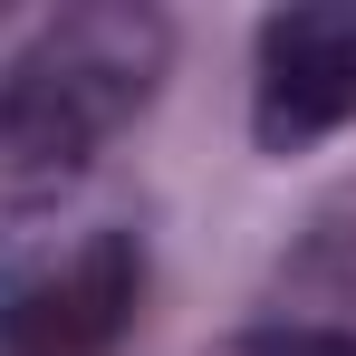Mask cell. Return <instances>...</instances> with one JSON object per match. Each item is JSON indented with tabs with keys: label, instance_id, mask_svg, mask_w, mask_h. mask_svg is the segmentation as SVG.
Returning <instances> with one entry per match:
<instances>
[{
	"label": "cell",
	"instance_id": "obj_1",
	"mask_svg": "<svg viewBox=\"0 0 356 356\" xmlns=\"http://www.w3.org/2000/svg\"><path fill=\"white\" fill-rule=\"evenodd\" d=\"M174 58V29L135 0H77L19 58L0 67V174L67 183L87 174L125 125L145 116L154 77Z\"/></svg>",
	"mask_w": 356,
	"mask_h": 356
},
{
	"label": "cell",
	"instance_id": "obj_2",
	"mask_svg": "<svg viewBox=\"0 0 356 356\" xmlns=\"http://www.w3.org/2000/svg\"><path fill=\"white\" fill-rule=\"evenodd\" d=\"M145 289V250L116 212L67 202L0 241V356H106Z\"/></svg>",
	"mask_w": 356,
	"mask_h": 356
},
{
	"label": "cell",
	"instance_id": "obj_3",
	"mask_svg": "<svg viewBox=\"0 0 356 356\" xmlns=\"http://www.w3.org/2000/svg\"><path fill=\"white\" fill-rule=\"evenodd\" d=\"M337 125H356V10L347 0L270 10L260 49H250V135H260V154H308Z\"/></svg>",
	"mask_w": 356,
	"mask_h": 356
},
{
	"label": "cell",
	"instance_id": "obj_4",
	"mask_svg": "<svg viewBox=\"0 0 356 356\" xmlns=\"http://www.w3.org/2000/svg\"><path fill=\"white\" fill-rule=\"evenodd\" d=\"M232 356H356V222H318L298 241L270 318L241 327Z\"/></svg>",
	"mask_w": 356,
	"mask_h": 356
}]
</instances>
